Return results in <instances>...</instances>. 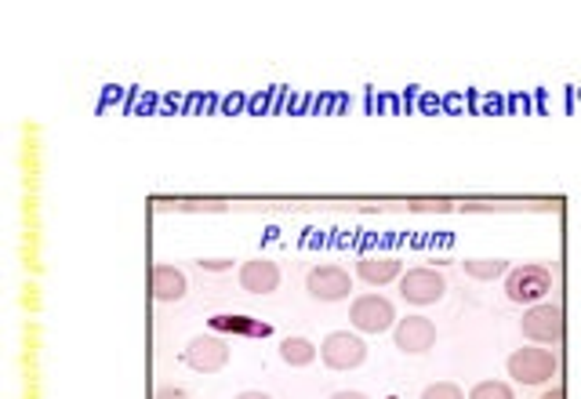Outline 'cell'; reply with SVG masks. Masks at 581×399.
Wrapping results in <instances>:
<instances>
[{
	"label": "cell",
	"instance_id": "19",
	"mask_svg": "<svg viewBox=\"0 0 581 399\" xmlns=\"http://www.w3.org/2000/svg\"><path fill=\"white\" fill-rule=\"evenodd\" d=\"M182 211H226V200H182Z\"/></svg>",
	"mask_w": 581,
	"mask_h": 399
},
{
	"label": "cell",
	"instance_id": "2",
	"mask_svg": "<svg viewBox=\"0 0 581 399\" xmlns=\"http://www.w3.org/2000/svg\"><path fill=\"white\" fill-rule=\"evenodd\" d=\"M549 290H552V273L546 269V265H517V269H509V276H506L509 301L527 305V309L538 301H546Z\"/></svg>",
	"mask_w": 581,
	"mask_h": 399
},
{
	"label": "cell",
	"instance_id": "18",
	"mask_svg": "<svg viewBox=\"0 0 581 399\" xmlns=\"http://www.w3.org/2000/svg\"><path fill=\"white\" fill-rule=\"evenodd\" d=\"M421 399H466V392H461L455 381H436L421 392Z\"/></svg>",
	"mask_w": 581,
	"mask_h": 399
},
{
	"label": "cell",
	"instance_id": "15",
	"mask_svg": "<svg viewBox=\"0 0 581 399\" xmlns=\"http://www.w3.org/2000/svg\"><path fill=\"white\" fill-rule=\"evenodd\" d=\"M461 269L472 279H498V276H509V262L506 258H469Z\"/></svg>",
	"mask_w": 581,
	"mask_h": 399
},
{
	"label": "cell",
	"instance_id": "13",
	"mask_svg": "<svg viewBox=\"0 0 581 399\" xmlns=\"http://www.w3.org/2000/svg\"><path fill=\"white\" fill-rule=\"evenodd\" d=\"M400 273H404V265L396 258H360L356 262V276H360L367 287H386Z\"/></svg>",
	"mask_w": 581,
	"mask_h": 399
},
{
	"label": "cell",
	"instance_id": "10",
	"mask_svg": "<svg viewBox=\"0 0 581 399\" xmlns=\"http://www.w3.org/2000/svg\"><path fill=\"white\" fill-rule=\"evenodd\" d=\"M241 287L247 295H273L281 287V265L269 258H251L241 265Z\"/></svg>",
	"mask_w": 581,
	"mask_h": 399
},
{
	"label": "cell",
	"instance_id": "16",
	"mask_svg": "<svg viewBox=\"0 0 581 399\" xmlns=\"http://www.w3.org/2000/svg\"><path fill=\"white\" fill-rule=\"evenodd\" d=\"M469 399H517V392H512L506 381H480L477 389L469 392Z\"/></svg>",
	"mask_w": 581,
	"mask_h": 399
},
{
	"label": "cell",
	"instance_id": "4",
	"mask_svg": "<svg viewBox=\"0 0 581 399\" xmlns=\"http://www.w3.org/2000/svg\"><path fill=\"white\" fill-rule=\"evenodd\" d=\"M349 324L360 330V335H381V330L396 327V309L389 298L364 295L349 305Z\"/></svg>",
	"mask_w": 581,
	"mask_h": 399
},
{
	"label": "cell",
	"instance_id": "12",
	"mask_svg": "<svg viewBox=\"0 0 581 399\" xmlns=\"http://www.w3.org/2000/svg\"><path fill=\"white\" fill-rule=\"evenodd\" d=\"M211 327L218 335H247V338H269L273 327L262 324V319H251V316H236V313H218L211 316Z\"/></svg>",
	"mask_w": 581,
	"mask_h": 399
},
{
	"label": "cell",
	"instance_id": "3",
	"mask_svg": "<svg viewBox=\"0 0 581 399\" xmlns=\"http://www.w3.org/2000/svg\"><path fill=\"white\" fill-rule=\"evenodd\" d=\"M563 327H567V316H563V309H560L557 301H538L520 319L523 338H531L538 345H557V341H563Z\"/></svg>",
	"mask_w": 581,
	"mask_h": 399
},
{
	"label": "cell",
	"instance_id": "21",
	"mask_svg": "<svg viewBox=\"0 0 581 399\" xmlns=\"http://www.w3.org/2000/svg\"><path fill=\"white\" fill-rule=\"evenodd\" d=\"M153 399H190V392L186 389H175V385H167V389H156Z\"/></svg>",
	"mask_w": 581,
	"mask_h": 399
},
{
	"label": "cell",
	"instance_id": "17",
	"mask_svg": "<svg viewBox=\"0 0 581 399\" xmlns=\"http://www.w3.org/2000/svg\"><path fill=\"white\" fill-rule=\"evenodd\" d=\"M407 207L415 215H447V211H455V200H411Z\"/></svg>",
	"mask_w": 581,
	"mask_h": 399
},
{
	"label": "cell",
	"instance_id": "7",
	"mask_svg": "<svg viewBox=\"0 0 581 399\" xmlns=\"http://www.w3.org/2000/svg\"><path fill=\"white\" fill-rule=\"evenodd\" d=\"M400 295L407 305H436L447 295V279L436 273V269H407L400 276Z\"/></svg>",
	"mask_w": 581,
	"mask_h": 399
},
{
	"label": "cell",
	"instance_id": "20",
	"mask_svg": "<svg viewBox=\"0 0 581 399\" xmlns=\"http://www.w3.org/2000/svg\"><path fill=\"white\" fill-rule=\"evenodd\" d=\"M196 265H201L204 273H226V269H233V258H201Z\"/></svg>",
	"mask_w": 581,
	"mask_h": 399
},
{
	"label": "cell",
	"instance_id": "24",
	"mask_svg": "<svg viewBox=\"0 0 581 399\" xmlns=\"http://www.w3.org/2000/svg\"><path fill=\"white\" fill-rule=\"evenodd\" d=\"M541 399H567V392H563V389H549Z\"/></svg>",
	"mask_w": 581,
	"mask_h": 399
},
{
	"label": "cell",
	"instance_id": "11",
	"mask_svg": "<svg viewBox=\"0 0 581 399\" xmlns=\"http://www.w3.org/2000/svg\"><path fill=\"white\" fill-rule=\"evenodd\" d=\"M150 287H153V298L156 301H182L190 290V279L182 269H175V265H153L150 273Z\"/></svg>",
	"mask_w": 581,
	"mask_h": 399
},
{
	"label": "cell",
	"instance_id": "22",
	"mask_svg": "<svg viewBox=\"0 0 581 399\" xmlns=\"http://www.w3.org/2000/svg\"><path fill=\"white\" fill-rule=\"evenodd\" d=\"M233 399H273V396H269V392H255V389H247V392L233 396Z\"/></svg>",
	"mask_w": 581,
	"mask_h": 399
},
{
	"label": "cell",
	"instance_id": "8",
	"mask_svg": "<svg viewBox=\"0 0 581 399\" xmlns=\"http://www.w3.org/2000/svg\"><path fill=\"white\" fill-rule=\"evenodd\" d=\"M186 367H193L196 375H215L230 364V341L218 335H201L186 345Z\"/></svg>",
	"mask_w": 581,
	"mask_h": 399
},
{
	"label": "cell",
	"instance_id": "5",
	"mask_svg": "<svg viewBox=\"0 0 581 399\" xmlns=\"http://www.w3.org/2000/svg\"><path fill=\"white\" fill-rule=\"evenodd\" d=\"M320 359L332 370H356L367 359V345L360 335H349V330H335L320 341Z\"/></svg>",
	"mask_w": 581,
	"mask_h": 399
},
{
	"label": "cell",
	"instance_id": "6",
	"mask_svg": "<svg viewBox=\"0 0 581 399\" xmlns=\"http://www.w3.org/2000/svg\"><path fill=\"white\" fill-rule=\"evenodd\" d=\"M393 345L404 356H421L436 345V324L429 316H400L393 327Z\"/></svg>",
	"mask_w": 581,
	"mask_h": 399
},
{
	"label": "cell",
	"instance_id": "9",
	"mask_svg": "<svg viewBox=\"0 0 581 399\" xmlns=\"http://www.w3.org/2000/svg\"><path fill=\"white\" fill-rule=\"evenodd\" d=\"M306 290L316 301H342V298H349L353 279L342 265H316L306 276Z\"/></svg>",
	"mask_w": 581,
	"mask_h": 399
},
{
	"label": "cell",
	"instance_id": "1",
	"mask_svg": "<svg viewBox=\"0 0 581 399\" xmlns=\"http://www.w3.org/2000/svg\"><path fill=\"white\" fill-rule=\"evenodd\" d=\"M506 370H509V378L520 385H546L560 370V359L549 349H541V345H527V349H517L509 356Z\"/></svg>",
	"mask_w": 581,
	"mask_h": 399
},
{
	"label": "cell",
	"instance_id": "14",
	"mask_svg": "<svg viewBox=\"0 0 581 399\" xmlns=\"http://www.w3.org/2000/svg\"><path fill=\"white\" fill-rule=\"evenodd\" d=\"M281 359L287 367H309L313 359H316V345L309 338H284L281 341Z\"/></svg>",
	"mask_w": 581,
	"mask_h": 399
},
{
	"label": "cell",
	"instance_id": "23",
	"mask_svg": "<svg viewBox=\"0 0 581 399\" xmlns=\"http://www.w3.org/2000/svg\"><path fill=\"white\" fill-rule=\"evenodd\" d=\"M332 399H371V396H364V392H353V389H346V392H335Z\"/></svg>",
	"mask_w": 581,
	"mask_h": 399
}]
</instances>
